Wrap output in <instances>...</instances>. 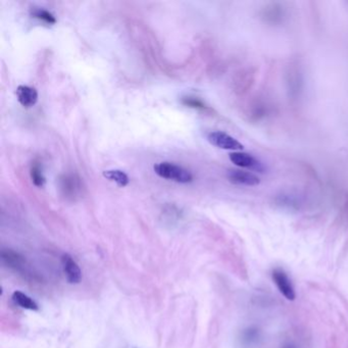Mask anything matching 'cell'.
Masks as SVG:
<instances>
[{"instance_id": "2", "label": "cell", "mask_w": 348, "mask_h": 348, "mask_svg": "<svg viewBox=\"0 0 348 348\" xmlns=\"http://www.w3.org/2000/svg\"><path fill=\"white\" fill-rule=\"evenodd\" d=\"M60 190L68 200H76L81 196L83 184L76 173H67L60 179Z\"/></svg>"}, {"instance_id": "11", "label": "cell", "mask_w": 348, "mask_h": 348, "mask_svg": "<svg viewBox=\"0 0 348 348\" xmlns=\"http://www.w3.org/2000/svg\"><path fill=\"white\" fill-rule=\"evenodd\" d=\"M103 177L110 182H114L119 187H126L130 179L127 173L121 169H108L103 171Z\"/></svg>"}, {"instance_id": "12", "label": "cell", "mask_w": 348, "mask_h": 348, "mask_svg": "<svg viewBox=\"0 0 348 348\" xmlns=\"http://www.w3.org/2000/svg\"><path fill=\"white\" fill-rule=\"evenodd\" d=\"M30 176L32 179L33 184L36 187L42 188L43 186L45 185V177L43 175V171H42V166L40 164V162L34 161L31 165V169H30Z\"/></svg>"}, {"instance_id": "13", "label": "cell", "mask_w": 348, "mask_h": 348, "mask_svg": "<svg viewBox=\"0 0 348 348\" xmlns=\"http://www.w3.org/2000/svg\"><path fill=\"white\" fill-rule=\"evenodd\" d=\"M31 15L33 18L44 22L48 25H54L56 23V19L54 18V16L49 13L46 10H43V9H33L31 11Z\"/></svg>"}, {"instance_id": "10", "label": "cell", "mask_w": 348, "mask_h": 348, "mask_svg": "<svg viewBox=\"0 0 348 348\" xmlns=\"http://www.w3.org/2000/svg\"><path fill=\"white\" fill-rule=\"evenodd\" d=\"M13 300L14 302L22 309L30 310V311H38L39 307L35 300H33L30 296L27 294L21 292V291H15L13 294Z\"/></svg>"}, {"instance_id": "9", "label": "cell", "mask_w": 348, "mask_h": 348, "mask_svg": "<svg viewBox=\"0 0 348 348\" xmlns=\"http://www.w3.org/2000/svg\"><path fill=\"white\" fill-rule=\"evenodd\" d=\"M2 259L6 265H8L10 268H13L15 270H19L23 268L25 264L24 257L13 250H3Z\"/></svg>"}, {"instance_id": "14", "label": "cell", "mask_w": 348, "mask_h": 348, "mask_svg": "<svg viewBox=\"0 0 348 348\" xmlns=\"http://www.w3.org/2000/svg\"><path fill=\"white\" fill-rule=\"evenodd\" d=\"M182 103L185 106H188L191 108H196V109H206L207 108L201 100H199L198 98H194V97H184L182 99Z\"/></svg>"}, {"instance_id": "4", "label": "cell", "mask_w": 348, "mask_h": 348, "mask_svg": "<svg viewBox=\"0 0 348 348\" xmlns=\"http://www.w3.org/2000/svg\"><path fill=\"white\" fill-rule=\"evenodd\" d=\"M272 278H273V281L276 284L277 288L279 289L280 293L287 300L293 301L296 297V294H295L293 284H292L290 278L288 277V275L286 274V272L280 268H277L272 272Z\"/></svg>"}, {"instance_id": "1", "label": "cell", "mask_w": 348, "mask_h": 348, "mask_svg": "<svg viewBox=\"0 0 348 348\" xmlns=\"http://www.w3.org/2000/svg\"><path fill=\"white\" fill-rule=\"evenodd\" d=\"M153 169L157 176L163 179L182 184H187L193 181V176L190 170L175 163L159 162L153 166Z\"/></svg>"}, {"instance_id": "7", "label": "cell", "mask_w": 348, "mask_h": 348, "mask_svg": "<svg viewBox=\"0 0 348 348\" xmlns=\"http://www.w3.org/2000/svg\"><path fill=\"white\" fill-rule=\"evenodd\" d=\"M62 264L66 278L70 284H78L82 280V271L76 260L70 254L62 256Z\"/></svg>"}, {"instance_id": "3", "label": "cell", "mask_w": 348, "mask_h": 348, "mask_svg": "<svg viewBox=\"0 0 348 348\" xmlns=\"http://www.w3.org/2000/svg\"><path fill=\"white\" fill-rule=\"evenodd\" d=\"M207 140L210 144L221 149L233 150L234 152L243 149V145L237 139L222 131L210 132L207 135Z\"/></svg>"}, {"instance_id": "6", "label": "cell", "mask_w": 348, "mask_h": 348, "mask_svg": "<svg viewBox=\"0 0 348 348\" xmlns=\"http://www.w3.org/2000/svg\"><path fill=\"white\" fill-rule=\"evenodd\" d=\"M228 180L236 185L242 186H257L260 184V178L251 171L242 169H229L227 171Z\"/></svg>"}, {"instance_id": "5", "label": "cell", "mask_w": 348, "mask_h": 348, "mask_svg": "<svg viewBox=\"0 0 348 348\" xmlns=\"http://www.w3.org/2000/svg\"><path fill=\"white\" fill-rule=\"evenodd\" d=\"M230 160L237 166L242 168H248L251 170H258L260 172H264V164L260 162L257 158H255L253 155L241 152V151H235L229 154Z\"/></svg>"}, {"instance_id": "8", "label": "cell", "mask_w": 348, "mask_h": 348, "mask_svg": "<svg viewBox=\"0 0 348 348\" xmlns=\"http://www.w3.org/2000/svg\"><path fill=\"white\" fill-rule=\"evenodd\" d=\"M16 94L19 102L24 107H32L38 101V92L35 88H32V87L27 85L19 86L17 88Z\"/></svg>"}]
</instances>
